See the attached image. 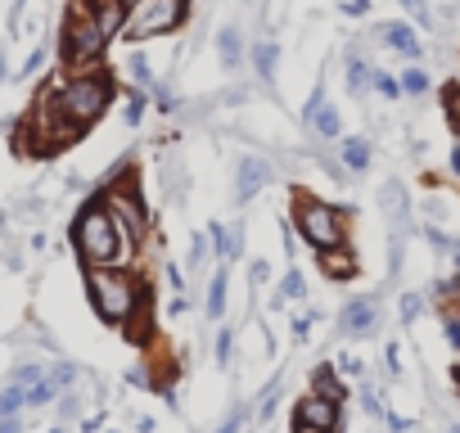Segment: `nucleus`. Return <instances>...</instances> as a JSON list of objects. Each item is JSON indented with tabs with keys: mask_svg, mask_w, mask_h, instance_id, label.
Returning <instances> with one entry per match:
<instances>
[{
	"mask_svg": "<svg viewBox=\"0 0 460 433\" xmlns=\"http://www.w3.org/2000/svg\"><path fill=\"white\" fill-rule=\"evenodd\" d=\"M104 208H109V216L118 222V231H122V240H140L145 235V208H140V199L131 194V190H109L104 194Z\"/></svg>",
	"mask_w": 460,
	"mask_h": 433,
	"instance_id": "obj_7",
	"label": "nucleus"
},
{
	"mask_svg": "<svg viewBox=\"0 0 460 433\" xmlns=\"http://www.w3.org/2000/svg\"><path fill=\"white\" fill-rule=\"evenodd\" d=\"M50 397H55V384H32L28 388V406H46Z\"/></svg>",
	"mask_w": 460,
	"mask_h": 433,
	"instance_id": "obj_26",
	"label": "nucleus"
},
{
	"mask_svg": "<svg viewBox=\"0 0 460 433\" xmlns=\"http://www.w3.org/2000/svg\"><path fill=\"white\" fill-rule=\"evenodd\" d=\"M104 46H109V32L95 23V14L91 10H77L73 19H68V28H64V55H68V64H95L100 55H104Z\"/></svg>",
	"mask_w": 460,
	"mask_h": 433,
	"instance_id": "obj_6",
	"label": "nucleus"
},
{
	"mask_svg": "<svg viewBox=\"0 0 460 433\" xmlns=\"http://www.w3.org/2000/svg\"><path fill=\"white\" fill-rule=\"evenodd\" d=\"M253 64H258V73H262V77H271V68H276V46H271V41H262V46L253 50Z\"/></svg>",
	"mask_w": 460,
	"mask_h": 433,
	"instance_id": "obj_21",
	"label": "nucleus"
},
{
	"mask_svg": "<svg viewBox=\"0 0 460 433\" xmlns=\"http://www.w3.org/2000/svg\"><path fill=\"white\" fill-rule=\"evenodd\" d=\"M379 208L388 212V222H393L397 231H406V222H411V203H406L402 181H384V185H379Z\"/></svg>",
	"mask_w": 460,
	"mask_h": 433,
	"instance_id": "obj_10",
	"label": "nucleus"
},
{
	"mask_svg": "<svg viewBox=\"0 0 460 433\" xmlns=\"http://www.w3.org/2000/svg\"><path fill=\"white\" fill-rule=\"evenodd\" d=\"M294 424H312V429H325V433H334V424H339V402H330V397L312 393V397H303V402H298V411H294Z\"/></svg>",
	"mask_w": 460,
	"mask_h": 433,
	"instance_id": "obj_9",
	"label": "nucleus"
},
{
	"mask_svg": "<svg viewBox=\"0 0 460 433\" xmlns=\"http://www.w3.org/2000/svg\"><path fill=\"white\" fill-rule=\"evenodd\" d=\"M420 307H424V298H420V294H406V298H402V321H415Z\"/></svg>",
	"mask_w": 460,
	"mask_h": 433,
	"instance_id": "obj_29",
	"label": "nucleus"
},
{
	"mask_svg": "<svg viewBox=\"0 0 460 433\" xmlns=\"http://www.w3.org/2000/svg\"><path fill=\"white\" fill-rule=\"evenodd\" d=\"M55 433H64V429H55Z\"/></svg>",
	"mask_w": 460,
	"mask_h": 433,
	"instance_id": "obj_47",
	"label": "nucleus"
},
{
	"mask_svg": "<svg viewBox=\"0 0 460 433\" xmlns=\"http://www.w3.org/2000/svg\"><path fill=\"white\" fill-rule=\"evenodd\" d=\"M212 240H217V249H221V258L230 262V258H240V249H244V226H230V231H221V226H212Z\"/></svg>",
	"mask_w": 460,
	"mask_h": 433,
	"instance_id": "obj_13",
	"label": "nucleus"
},
{
	"mask_svg": "<svg viewBox=\"0 0 460 433\" xmlns=\"http://www.w3.org/2000/svg\"><path fill=\"white\" fill-rule=\"evenodd\" d=\"M285 298H307V280H303V271H289V276H285Z\"/></svg>",
	"mask_w": 460,
	"mask_h": 433,
	"instance_id": "obj_25",
	"label": "nucleus"
},
{
	"mask_svg": "<svg viewBox=\"0 0 460 433\" xmlns=\"http://www.w3.org/2000/svg\"><path fill=\"white\" fill-rule=\"evenodd\" d=\"M109 100H113V77H109V73H77V77H68L59 91L46 95V104H50L68 127H77V131H86V127L109 109Z\"/></svg>",
	"mask_w": 460,
	"mask_h": 433,
	"instance_id": "obj_2",
	"label": "nucleus"
},
{
	"mask_svg": "<svg viewBox=\"0 0 460 433\" xmlns=\"http://www.w3.org/2000/svg\"><path fill=\"white\" fill-rule=\"evenodd\" d=\"M294 433H325V429H312V424H294Z\"/></svg>",
	"mask_w": 460,
	"mask_h": 433,
	"instance_id": "obj_43",
	"label": "nucleus"
},
{
	"mask_svg": "<svg viewBox=\"0 0 460 433\" xmlns=\"http://www.w3.org/2000/svg\"><path fill=\"white\" fill-rule=\"evenodd\" d=\"M127 73H131V77H136L140 86H154V73H149V59H145V55H131Z\"/></svg>",
	"mask_w": 460,
	"mask_h": 433,
	"instance_id": "obj_22",
	"label": "nucleus"
},
{
	"mask_svg": "<svg viewBox=\"0 0 460 433\" xmlns=\"http://www.w3.org/2000/svg\"><path fill=\"white\" fill-rule=\"evenodd\" d=\"M361 406H366V411H370V415H384V406H379V397H375V393H370V388H366V393H361Z\"/></svg>",
	"mask_w": 460,
	"mask_h": 433,
	"instance_id": "obj_36",
	"label": "nucleus"
},
{
	"mask_svg": "<svg viewBox=\"0 0 460 433\" xmlns=\"http://www.w3.org/2000/svg\"><path fill=\"white\" fill-rule=\"evenodd\" d=\"M339 370H343V375H361V366H357L352 357H343V361H339Z\"/></svg>",
	"mask_w": 460,
	"mask_h": 433,
	"instance_id": "obj_39",
	"label": "nucleus"
},
{
	"mask_svg": "<svg viewBox=\"0 0 460 433\" xmlns=\"http://www.w3.org/2000/svg\"><path fill=\"white\" fill-rule=\"evenodd\" d=\"M267 181H271V167H267L262 158H244V163H240V185H235V194H240V199H253Z\"/></svg>",
	"mask_w": 460,
	"mask_h": 433,
	"instance_id": "obj_11",
	"label": "nucleus"
},
{
	"mask_svg": "<svg viewBox=\"0 0 460 433\" xmlns=\"http://www.w3.org/2000/svg\"><path fill=\"white\" fill-rule=\"evenodd\" d=\"M312 388H316L321 397H330V402H339V397H343V384L334 379V370H330V366H316V370H312Z\"/></svg>",
	"mask_w": 460,
	"mask_h": 433,
	"instance_id": "obj_15",
	"label": "nucleus"
},
{
	"mask_svg": "<svg viewBox=\"0 0 460 433\" xmlns=\"http://www.w3.org/2000/svg\"><path fill=\"white\" fill-rule=\"evenodd\" d=\"M402 91H406V95H424V91H429V77H424L420 68H411V73L402 77Z\"/></svg>",
	"mask_w": 460,
	"mask_h": 433,
	"instance_id": "obj_23",
	"label": "nucleus"
},
{
	"mask_svg": "<svg viewBox=\"0 0 460 433\" xmlns=\"http://www.w3.org/2000/svg\"><path fill=\"white\" fill-rule=\"evenodd\" d=\"M375 321H379V307H375V298H352V303L339 312V330H343V334H352V339H366V334H375Z\"/></svg>",
	"mask_w": 460,
	"mask_h": 433,
	"instance_id": "obj_8",
	"label": "nucleus"
},
{
	"mask_svg": "<svg viewBox=\"0 0 460 433\" xmlns=\"http://www.w3.org/2000/svg\"><path fill=\"white\" fill-rule=\"evenodd\" d=\"M217 50H221V64H226V68H235V64H240V32L226 28V32L217 37Z\"/></svg>",
	"mask_w": 460,
	"mask_h": 433,
	"instance_id": "obj_17",
	"label": "nucleus"
},
{
	"mask_svg": "<svg viewBox=\"0 0 460 433\" xmlns=\"http://www.w3.org/2000/svg\"><path fill=\"white\" fill-rule=\"evenodd\" d=\"M447 109H451V118H456V127H460V91L447 95Z\"/></svg>",
	"mask_w": 460,
	"mask_h": 433,
	"instance_id": "obj_38",
	"label": "nucleus"
},
{
	"mask_svg": "<svg viewBox=\"0 0 460 433\" xmlns=\"http://www.w3.org/2000/svg\"><path fill=\"white\" fill-rule=\"evenodd\" d=\"M370 73H375V68H370L357 50H348V86H352V91H366V86H370Z\"/></svg>",
	"mask_w": 460,
	"mask_h": 433,
	"instance_id": "obj_16",
	"label": "nucleus"
},
{
	"mask_svg": "<svg viewBox=\"0 0 460 433\" xmlns=\"http://www.w3.org/2000/svg\"><path fill=\"white\" fill-rule=\"evenodd\" d=\"M217 433H240V415H230V420H226V424H221Z\"/></svg>",
	"mask_w": 460,
	"mask_h": 433,
	"instance_id": "obj_40",
	"label": "nucleus"
},
{
	"mask_svg": "<svg viewBox=\"0 0 460 433\" xmlns=\"http://www.w3.org/2000/svg\"><path fill=\"white\" fill-rule=\"evenodd\" d=\"M298 235L312 249H321V253L343 249V212L330 208V203H321V199H303L298 203Z\"/></svg>",
	"mask_w": 460,
	"mask_h": 433,
	"instance_id": "obj_5",
	"label": "nucleus"
},
{
	"mask_svg": "<svg viewBox=\"0 0 460 433\" xmlns=\"http://www.w3.org/2000/svg\"><path fill=\"white\" fill-rule=\"evenodd\" d=\"M447 343L460 352V316H447Z\"/></svg>",
	"mask_w": 460,
	"mask_h": 433,
	"instance_id": "obj_33",
	"label": "nucleus"
},
{
	"mask_svg": "<svg viewBox=\"0 0 460 433\" xmlns=\"http://www.w3.org/2000/svg\"><path fill=\"white\" fill-rule=\"evenodd\" d=\"M190 10V0H131L127 5V23H122V37L136 46L145 37H158V32H172Z\"/></svg>",
	"mask_w": 460,
	"mask_h": 433,
	"instance_id": "obj_4",
	"label": "nucleus"
},
{
	"mask_svg": "<svg viewBox=\"0 0 460 433\" xmlns=\"http://www.w3.org/2000/svg\"><path fill=\"white\" fill-rule=\"evenodd\" d=\"M343 14H370V0H343Z\"/></svg>",
	"mask_w": 460,
	"mask_h": 433,
	"instance_id": "obj_34",
	"label": "nucleus"
},
{
	"mask_svg": "<svg viewBox=\"0 0 460 433\" xmlns=\"http://www.w3.org/2000/svg\"><path fill=\"white\" fill-rule=\"evenodd\" d=\"M343 167H352V172H366V167H370V140H361V136L343 140Z\"/></svg>",
	"mask_w": 460,
	"mask_h": 433,
	"instance_id": "obj_14",
	"label": "nucleus"
},
{
	"mask_svg": "<svg viewBox=\"0 0 460 433\" xmlns=\"http://www.w3.org/2000/svg\"><path fill=\"white\" fill-rule=\"evenodd\" d=\"M451 258H456V267H460V240H451Z\"/></svg>",
	"mask_w": 460,
	"mask_h": 433,
	"instance_id": "obj_44",
	"label": "nucleus"
},
{
	"mask_svg": "<svg viewBox=\"0 0 460 433\" xmlns=\"http://www.w3.org/2000/svg\"><path fill=\"white\" fill-rule=\"evenodd\" d=\"M276 393H280V379H271V384H267V393H262V411H258L262 420L271 415V406H276Z\"/></svg>",
	"mask_w": 460,
	"mask_h": 433,
	"instance_id": "obj_30",
	"label": "nucleus"
},
{
	"mask_svg": "<svg viewBox=\"0 0 460 433\" xmlns=\"http://www.w3.org/2000/svg\"><path fill=\"white\" fill-rule=\"evenodd\" d=\"M456 384H460V370H456Z\"/></svg>",
	"mask_w": 460,
	"mask_h": 433,
	"instance_id": "obj_45",
	"label": "nucleus"
},
{
	"mask_svg": "<svg viewBox=\"0 0 460 433\" xmlns=\"http://www.w3.org/2000/svg\"><path fill=\"white\" fill-rule=\"evenodd\" d=\"M73 244H77V253H82L86 267H113V262H122L127 240H122L118 222L109 216V208H104V194H95V199L77 212V222H73Z\"/></svg>",
	"mask_w": 460,
	"mask_h": 433,
	"instance_id": "obj_1",
	"label": "nucleus"
},
{
	"mask_svg": "<svg viewBox=\"0 0 460 433\" xmlns=\"http://www.w3.org/2000/svg\"><path fill=\"white\" fill-rule=\"evenodd\" d=\"M122 118H127V127H136V122L145 118V95H131V104H127V113H122Z\"/></svg>",
	"mask_w": 460,
	"mask_h": 433,
	"instance_id": "obj_28",
	"label": "nucleus"
},
{
	"mask_svg": "<svg viewBox=\"0 0 460 433\" xmlns=\"http://www.w3.org/2000/svg\"><path fill=\"white\" fill-rule=\"evenodd\" d=\"M379 37H384L397 55H406V59H415V55H420V41H415V32H411L406 23H384V28H379Z\"/></svg>",
	"mask_w": 460,
	"mask_h": 433,
	"instance_id": "obj_12",
	"label": "nucleus"
},
{
	"mask_svg": "<svg viewBox=\"0 0 460 433\" xmlns=\"http://www.w3.org/2000/svg\"><path fill=\"white\" fill-rule=\"evenodd\" d=\"M37 379H41L37 366H19V370H14V384H19V388H23V384H37Z\"/></svg>",
	"mask_w": 460,
	"mask_h": 433,
	"instance_id": "obj_32",
	"label": "nucleus"
},
{
	"mask_svg": "<svg viewBox=\"0 0 460 433\" xmlns=\"http://www.w3.org/2000/svg\"><path fill=\"white\" fill-rule=\"evenodd\" d=\"M41 64H46V46H41V50H32V59L23 64V77H32V73H37Z\"/></svg>",
	"mask_w": 460,
	"mask_h": 433,
	"instance_id": "obj_35",
	"label": "nucleus"
},
{
	"mask_svg": "<svg viewBox=\"0 0 460 433\" xmlns=\"http://www.w3.org/2000/svg\"><path fill=\"white\" fill-rule=\"evenodd\" d=\"M86 289H91V307L109 321V325H122L136 316V307L145 303V289L122 276L118 267H86Z\"/></svg>",
	"mask_w": 460,
	"mask_h": 433,
	"instance_id": "obj_3",
	"label": "nucleus"
},
{
	"mask_svg": "<svg viewBox=\"0 0 460 433\" xmlns=\"http://www.w3.org/2000/svg\"><path fill=\"white\" fill-rule=\"evenodd\" d=\"M370 86H375V91H379V95H388V100H393V95H397V91H402V82H393V77H388V73H370Z\"/></svg>",
	"mask_w": 460,
	"mask_h": 433,
	"instance_id": "obj_24",
	"label": "nucleus"
},
{
	"mask_svg": "<svg viewBox=\"0 0 460 433\" xmlns=\"http://www.w3.org/2000/svg\"><path fill=\"white\" fill-rule=\"evenodd\" d=\"M28 402V393L19 388V384H10L5 393H0V420H5V415H19V406Z\"/></svg>",
	"mask_w": 460,
	"mask_h": 433,
	"instance_id": "obj_19",
	"label": "nucleus"
},
{
	"mask_svg": "<svg viewBox=\"0 0 460 433\" xmlns=\"http://www.w3.org/2000/svg\"><path fill=\"white\" fill-rule=\"evenodd\" d=\"M352 267H357V262L343 258V249H330V253H325V271H330V276H352Z\"/></svg>",
	"mask_w": 460,
	"mask_h": 433,
	"instance_id": "obj_20",
	"label": "nucleus"
},
{
	"mask_svg": "<svg viewBox=\"0 0 460 433\" xmlns=\"http://www.w3.org/2000/svg\"><path fill=\"white\" fill-rule=\"evenodd\" d=\"M0 433H19V420H14V415H5V420H0Z\"/></svg>",
	"mask_w": 460,
	"mask_h": 433,
	"instance_id": "obj_41",
	"label": "nucleus"
},
{
	"mask_svg": "<svg viewBox=\"0 0 460 433\" xmlns=\"http://www.w3.org/2000/svg\"><path fill=\"white\" fill-rule=\"evenodd\" d=\"M230 343H235V334H230V330H221V339H217V361H221V366L230 361Z\"/></svg>",
	"mask_w": 460,
	"mask_h": 433,
	"instance_id": "obj_31",
	"label": "nucleus"
},
{
	"mask_svg": "<svg viewBox=\"0 0 460 433\" xmlns=\"http://www.w3.org/2000/svg\"><path fill=\"white\" fill-rule=\"evenodd\" d=\"M190 262H203V235L190 240Z\"/></svg>",
	"mask_w": 460,
	"mask_h": 433,
	"instance_id": "obj_37",
	"label": "nucleus"
},
{
	"mask_svg": "<svg viewBox=\"0 0 460 433\" xmlns=\"http://www.w3.org/2000/svg\"><path fill=\"white\" fill-rule=\"evenodd\" d=\"M402 5H406V14L415 23H429V0H402Z\"/></svg>",
	"mask_w": 460,
	"mask_h": 433,
	"instance_id": "obj_27",
	"label": "nucleus"
},
{
	"mask_svg": "<svg viewBox=\"0 0 460 433\" xmlns=\"http://www.w3.org/2000/svg\"><path fill=\"white\" fill-rule=\"evenodd\" d=\"M451 167H456V176H460V145L451 149Z\"/></svg>",
	"mask_w": 460,
	"mask_h": 433,
	"instance_id": "obj_42",
	"label": "nucleus"
},
{
	"mask_svg": "<svg viewBox=\"0 0 460 433\" xmlns=\"http://www.w3.org/2000/svg\"><path fill=\"white\" fill-rule=\"evenodd\" d=\"M221 312H226V271H217L208 289V316H221Z\"/></svg>",
	"mask_w": 460,
	"mask_h": 433,
	"instance_id": "obj_18",
	"label": "nucleus"
},
{
	"mask_svg": "<svg viewBox=\"0 0 460 433\" xmlns=\"http://www.w3.org/2000/svg\"><path fill=\"white\" fill-rule=\"evenodd\" d=\"M451 433H460V424H456V429H451Z\"/></svg>",
	"mask_w": 460,
	"mask_h": 433,
	"instance_id": "obj_46",
	"label": "nucleus"
}]
</instances>
